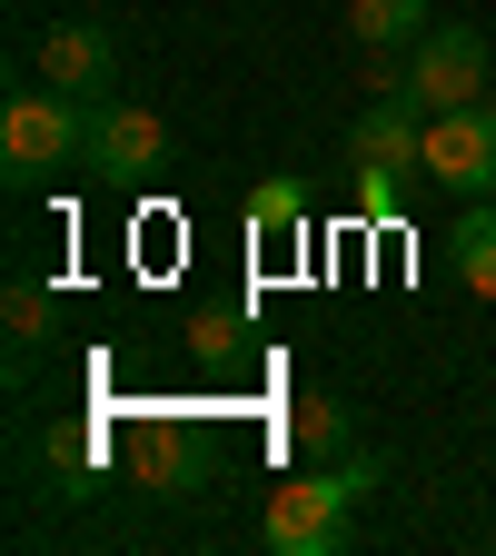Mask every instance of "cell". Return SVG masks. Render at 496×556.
<instances>
[{
    "label": "cell",
    "mask_w": 496,
    "mask_h": 556,
    "mask_svg": "<svg viewBox=\"0 0 496 556\" xmlns=\"http://www.w3.org/2000/svg\"><path fill=\"white\" fill-rule=\"evenodd\" d=\"M368 486H387L378 457H328L318 477H289V486L268 497L258 536H268L278 556H328V546H347V507H358Z\"/></svg>",
    "instance_id": "obj_1"
},
{
    "label": "cell",
    "mask_w": 496,
    "mask_h": 556,
    "mask_svg": "<svg viewBox=\"0 0 496 556\" xmlns=\"http://www.w3.org/2000/svg\"><path fill=\"white\" fill-rule=\"evenodd\" d=\"M40 80L69 90V100H110V80H119V40H110L100 21H50V30H40Z\"/></svg>",
    "instance_id": "obj_8"
},
{
    "label": "cell",
    "mask_w": 496,
    "mask_h": 556,
    "mask_svg": "<svg viewBox=\"0 0 496 556\" xmlns=\"http://www.w3.org/2000/svg\"><path fill=\"white\" fill-rule=\"evenodd\" d=\"M447 258H457V289L467 299H496V208H467L457 239H447Z\"/></svg>",
    "instance_id": "obj_10"
},
{
    "label": "cell",
    "mask_w": 496,
    "mask_h": 556,
    "mask_svg": "<svg viewBox=\"0 0 496 556\" xmlns=\"http://www.w3.org/2000/svg\"><path fill=\"white\" fill-rule=\"evenodd\" d=\"M417 139H428V110H417V100H368L358 110V129H347V169H358L368 208H387L397 169H417Z\"/></svg>",
    "instance_id": "obj_6"
},
{
    "label": "cell",
    "mask_w": 496,
    "mask_h": 556,
    "mask_svg": "<svg viewBox=\"0 0 496 556\" xmlns=\"http://www.w3.org/2000/svg\"><path fill=\"white\" fill-rule=\"evenodd\" d=\"M407 100L417 110H467V100H486V40L467 21H428V40L407 50Z\"/></svg>",
    "instance_id": "obj_4"
},
{
    "label": "cell",
    "mask_w": 496,
    "mask_h": 556,
    "mask_svg": "<svg viewBox=\"0 0 496 556\" xmlns=\"http://www.w3.org/2000/svg\"><path fill=\"white\" fill-rule=\"evenodd\" d=\"M249 229H258V239H278V229H308V189H298V179H268V189L249 199Z\"/></svg>",
    "instance_id": "obj_13"
},
{
    "label": "cell",
    "mask_w": 496,
    "mask_h": 556,
    "mask_svg": "<svg viewBox=\"0 0 496 556\" xmlns=\"http://www.w3.org/2000/svg\"><path fill=\"white\" fill-rule=\"evenodd\" d=\"M69 160H90V100L40 80L0 110V169H11V189H50Z\"/></svg>",
    "instance_id": "obj_2"
},
{
    "label": "cell",
    "mask_w": 496,
    "mask_h": 556,
    "mask_svg": "<svg viewBox=\"0 0 496 556\" xmlns=\"http://www.w3.org/2000/svg\"><path fill=\"white\" fill-rule=\"evenodd\" d=\"M129 467H139V486H160V497H189L199 486V467H208V447H199V428L189 417H169V407H150V417H129V428L110 438Z\"/></svg>",
    "instance_id": "obj_7"
},
{
    "label": "cell",
    "mask_w": 496,
    "mask_h": 556,
    "mask_svg": "<svg viewBox=\"0 0 496 556\" xmlns=\"http://www.w3.org/2000/svg\"><path fill=\"white\" fill-rule=\"evenodd\" d=\"M289 428H298V447H308V457H347V438H358L338 397H298V417H289Z\"/></svg>",
    "instance_id": "obj_11"
},
{
    "label": "cell",
    "mask_w": 496,
    "mask_h": 556,
    "mask_svg": "<svg viewBox=\"0 0 496 556\" xmlns=\"http://www.w3.org/2000/svg\"><path fill=\"white\" fill-rule=\"evenodd\" d=\"M80 169H100V179H119V189L160 179V169H169L160 110H139V100H90V160H80Z\"/></svg>",
    "instance_id": "obj_5"
},
{
    "label": "cell",
    "mask_w": 496,
    "mask_h": 556,
    "mask_svg": "<svg viewBox=\"0 0 496 556\" xmlns=\"http://www.w3.org/2000/svg\"><path fill=\"white\" fill-rule=\"evenodd\" d=\"M0 318H11V348L30 358V348L50 338V318H60V299L40 289V278H11V308H0Z\"/></svg>",
    "instance_id": "obj_12"
},
{
    "label": "cell",
    "mask_w": 496,
    "mask_h": 556,
    "mask_svg": "<svg viewBox=\"0 0 496 556\" xmlns=\"http://www.w3.org/2000/svg\"><path fill=\"white\" fill-rule=\"evenodd\" d=\"M437 0H347V40L358 50H417Z\"/></svg>",
    "instance_id": "obj_9"
},
{
    "label": "cell",
    "mask_w": 496,
    "mask_h": 556,
    "mask_svg": "<svg viewBox=\"0 0 496 556\" xmlns=\"http://www.w3.org/2000/svg\"><path fill=\"white\" fill-rule=\"evenodd\" d=\"M437 11H467V0H437Z\"/></svg>",
    "instance_id": "obj_14"
},
{
    "label": "cell",
    "mask_w": 496,
    "mask_h": 556,
    "mask_svg": "<svg viewBox=\"0 0 496 556\" xmlns=\"http://www.w3.org/2000/svg\"><path fill=\"white\" fill-rule=\"evenodd\" d=\"M417 169H428L437 189L496 199V100H467V110H428V139H417Z\"/></svg>",
    "instance_id": "obj_3"
}]
</instances>
